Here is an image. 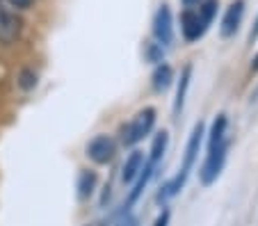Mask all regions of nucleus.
Here are the masks:
<instances>
[{
	"label": "nucleus",
	"instance_id": "nucleus-1",
	"mask_svg": "<svg viewBox=\"0 0 258 226\" xmlns=\"http://www.w3.org/2000/svg\"><path fill=\"white\" fill-rule=\"evenodd\" d=\"M201 142H204V123L199 121L192 128L190 142H187V148H185V158H183V165H180L178 174H176L169 183H165V185L160 187V192H158V203H167L171 197H176V194L185 187L187 176H190L192 167H195V163H197V156H199Z\"/></svg>",
	"mask_w": 258,
	"mask_h": 226
},
{
	"label": "nucleus",
	"instance_id": "nucleus-2",
	"mask_svg": "<svg viewBox=\"0 0 258 226\" xmlns=\"http://www.w3.org/2000/svg\"><path fill=\"white\" fill-rule=\"evenodd\" d=\"M153 123H156V110L153 108L140 110V112L131 119V123L123 128V135H121L123 144H126V146H135L137 142H142V139L153 130Z\"/></svg>",
	"mask_w": 258,
	"mask_h": 226
},
{
	"label": "nucleus",
	"instance_id": "nucleus-3",
	"mask_svg": "<svg viewBox=\"0 0 258 226\" xmlns=\"http://www.w3.org/2000/svg\"><path fill=\"white\" fill-rule=\"evenodd\" d=\"M226 151H229V144L222 142L217 146H210L208 148V156H206V163L199 172V178L204 185H210L213 181H217V176L222 174L226 163Z\"/></svg>",
	"mask_w": 258,
	"mask_h": 226
},
{
	"label": "nucleus",
	"instance_id": "nucleus-4",
	"mask_svg": "<svg viewBox=\"0 0 258 226\" xmlns=\"http://www.w3.org/2000/svg\"><path fill=\"white\" fill-rule=\"evenodd\" d=\"M21 19L7 3H0V44L12 46L21 39Z\"/></svg>",
	"mask_w": 258,
	"mask_h": 226
},
{
	"label": "nucleus",
	"instance_id": "nucleus-5",
	"mask_svg": "<svg viewBox=\"0 0 258 226\" xmlns=\"http://www.w3.org/2000/svg\"><path fill=\"white\" fill-rule=\"evenodd\" d=\"M114 153H117V142H114L110 135H96V137L87 144V158L96 165L112 163Z\"/></svg>",
	"mask_w": 258,
	"mask_h": 226
},
{
	"label": "nucleus",
	"instance_id": "nucleus-6",
	"mask_svg": "<svg viewBox=\"0 0 258 226\" xmlns=\"http://www.w3.org/2000/svg\"><path fill=\"white\" fill-rule=\"evenodd\" d=\"M153 37L160 46L171 44L174 39V25H171V12L167 5H160V10L153 16Z\"/></svg>",
	"mask_w": 258,
	"mask_h": 226
},
{
	"label": "nucleus",
	"instance_id": "nucleus-7",
	"mask_svg": "<svg viewBox=\"0 0 258 226\" xmlns=\"http://www.w3.org/2000/svg\"><path fill=\"white\" fill-rule=\"evenodd\" d=\"M206 30H208V28L201 23L199 12L185 10L183 14H180V32H183V37H185L187 41H197L199 37H204Z\"/></svg>",
	"mask_w": 258,
	"mask_h": 226
},
{
	"label": "nucleus",
	"instance_id": "nucleus-8",
	"mask_svg": "<svg viewBox=\"0 0 258 226\" xmlns=\"http://www.w3.org/2000/svg\"><path fill=\"white\" fill-rule=\"evenodd\" d=\"M242 14H244V0H235L233 5L226 10V16L222 21V35L224 37L235 35V30L242 23Z\"/></svg>",
	"mask_w": 258,
	"mask_h": 226
},
{
	"label": "nucleus",
	"instance_id": "nucleus-9",
	"mask_svg": "<svg viewBox=\"0 0 258 226\" xmlns=\"http://www.w3.org/2000/svg\"><path fill=\"white\" fill-rule=\"evenodd\" d=\"M153 172H156V167H153L151 163H146L144 167H142L140 176L133 181V190H131V194H128V206H133V203H135L137 199L142 197V192H144V187L149 185V181H151Z\"/></svg>",
	"mask_w": 258,
	"mask_h": 226
},
{
	"label": "nucleus",
	"instance_id": "nucleus-10",
	"mask_svg": "<svg viewBox=\"0 0 258 226\" xmlns=\"http://www.w3.org/2000/svg\"><path fill=\"white\" fill-rule=\"evenodd\" d=\"M142 167H144V153L133 151L131 156L126 158V163H123V169H121L123 183H133V181H135V178L140 176Z\"/></svg>",
	"mask_w": 258,
	"mask_h": 226
},
{
	"label": "nucleus",
	"instance_id": "nucleus-11",
	"mask_svg": "<svg viewBox=\"0 0 258 226\" xmlns=\"http://www.w3.org/2000/svg\"><path fill=\"white\" fill-rule=\"evenodd\" d=\"M171 83H174V69L169 64L160 62L156 66V71H153V89L156 92H165V89L171 87Z\"/></svg>",
	"mask_w": 258,
	"mask_h": 226
},
{
	"label": "nucleus",
	"instance_id": "nucleus-12",
	"mask_svg": "<svg viewBox=\"0 0 258 226\" xmlns=\"http://www.w3.org/2000/svg\"><path fill=\"white\" fill-rule=\"evenodd\" d=\"M190 78H192V66L187 64L183 73H180V83H178V89H176V101H174V112L178 114L185 105V96H187V87H190Z\"/></svg>",
	"mask_w": 258,
	"mask_h": 226
},
{
	"label": "nucleus",
	"instance_id": "nucleus-13",
	"mask_svg": "<svg viewBox=\"0 0 258 226\" xmlns=\"http://www.w3.org/2000/svg\"><path fill=\"white\" fill-rule=\"evenodd\" d=\"M226 126H229L226 114H217V119L213 121V128H210L208 148L210 146H217V144H222V142H226Z\"/></svg>",
	"mask_w": 258,
	"mask_h": 226
},
{
	"label": "nucleus",
	"instance_id": "nucleus-14",
	"mask_svg": "<svg viewBox=\"0 0 258 226\" xmlns=\"http://www.w3.org/2000/svg\"><path fill=\"white\" fill-rule=\"evenodd\" d=\"M167 144H169V133L162 130V133L156 135L153 146H151V160H149V163H151L153 167H158V163L162 160V156H165V151H167Z\"/></svg>",
	"mask_w": 258,
	"mask_h": 226
},
{
	"label": "nucleus",
	"instance_id": "nucleus-15",
	"mask_svg": "<svg viewBox=\"0 0 258 226\" xmlns=\"http://www.w3.org/2000/svg\"><path fill=\"white\" fill-rule=\"evenodd\" d=\"M94 187H96V174L94 172H80V178H78V197L80 199H89L92 197Z\"/></svg>",
	"mask_w": 258,
	"mask_h": 226
},
{
	"label": "nucleus",
	"instance_id": "nucleus-16",
	"mask_svg": "<svg viewBox=\"0 0 258 226\" xmlns=\"http://www.w3.org/2000/svg\"><path fill=\"white\" fill-rule=\"evenodd\" d=\"M217 0H204L201 3V7H199V16H201V23L208 28L210 23H213V19H215V14H217Z\"/></svg>",
	"mask_w": 258,
	"mask_h": 226
},
{
	"label": "nucleus",
	"instance_id": "nucleus-17",
	"mask_svg": "<svg viewBox=\"0 0 258 226\" xmlns=\"http://www.w3.org/2000/svg\"><path fill=\"white\" fill-rule=\"evenodd\" d=\"M19 85H21V89H25V92H28V89H34L37 87V73L30 71V69H25L19 78Z\"/></svg>",
	"mask_w": 258,
	"mask_h": 226
},
{
	"label": "nucleus",
	"instance_id": "nucleus-18",
	"mask_svg": "<svg viewBox=\"0 0 258 226\" xmlns=\"http://www.w3.org/2000/svg\"><path fill=\"white\" fill-rule=\"evenodd\" d=\"M146 57H149V62H162V57H165V50H162L160 44H149L146 46Z\"/></svg>",
	"mask_w": 258,
	"mask_h": 226
},
{
	"label": "nucleus",
	"instance_id": "nucleus-19",
	"mask_svg": "<svg viewBox=\"0 0 258 226\" xmlns=\"http://www.w3.org/2000/svg\"><path fill=\"white\" fill-rule=\"evenodd\" d=\"M34 3H37V0H7V5H10L12 10H30Z\"/></svg>",
	"mask_w": 258,
	"mask_h": 226
},
{
	"label": "nucleus",
	"instance_id": "nucleus-20",
	"mask_svg": "<svg viewBox=\"0 0 258 226\" xmlns=\"http://www.w3.org/2000/svg\"><path fill=\"white\" fill-rule=\"evenodd\" d=\"M167 224H169V210H162L160 217L156 219V224H153V226H167Z\"/></svg>",
	"mask_w": 258,
	"mask_h": 226
},
{
	"label": "nucleus",
	"instance_id": "nucleus-21",
	"mask_svg": "<svg viewBox=\"0 0 258 226\" xmlns=\"http://www.w3.org/2000/svg\"><path fill=\"white\" fill-rule=\"evenodd\" d=\"M119 226H137V219H135V217H126V219H123Z\"/></svg>",
	"mask_w": 258,
	"mask_h": 226
},
{
	"label": "nucleus",
	"instance_id": "nucleus-22",
	"mask_svg": "<svg viewBox=\"0 0 258 226\" xmlns=\"http://www.w3.org/2000/svg\"><path fill=\"white\" fill-rule=\"evenodd\" d=\"M201 0H183V5L187 7V10H190V7H195V5H199Z\"/></svg>",
	"mask_w": 258,
	"mask_h": 226
},
{
	"label": "nucleus",
	"instance_id": "nucleus-23",
	"mask_svg": "<svg viewBox=\"0 0 258 226\" xmlns=\"http://www.w3.org/2000/svg\"><path fill=\"white\" fill-rule=\"evenodd\" d=\"M253 39H258V21H256V28H253L251 35H249V41H253Z\"/></svg>",
	"mask_w": 258,
	"mask_h": 226
},
{
	"label": "nucleus",
	"instance_id": "nucleus-24",
	"mask_svg": "<svg viewBox=\"0 0 258 226\" xmlns=\"http://www.w3.org/2000/svg\"><path fill=\"white\" fill-rule=\"evenodd\" d=\"M251 69H253V71H258V55H256V57H253V62H251Z\"/></svg>",
	"mask_w": 258,
	"mask_h": 226
}]
</instances>
